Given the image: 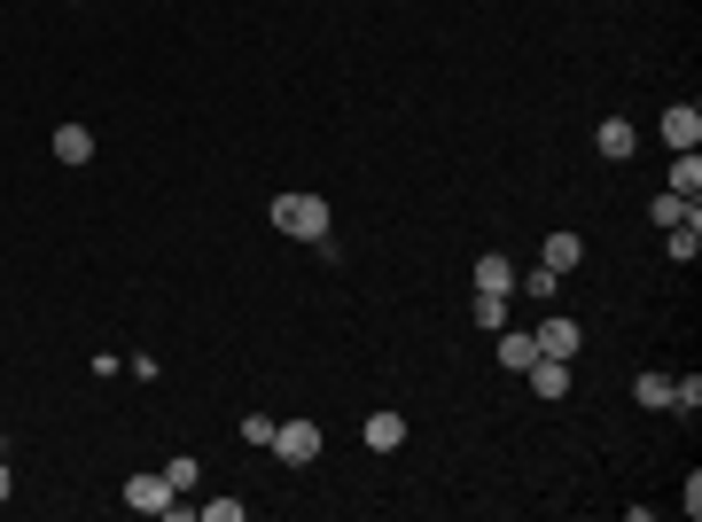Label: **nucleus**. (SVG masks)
<instances>
[{"instance_id": "12", "label": "nucleus", "mask_w": 702, "mask_h": 522, "mask_svg": "<svg viewBox=\"0 0 702 522\" xmlns=\"http://www.w3.org/2000/svg\"><path fill=\"white\" fill-rule=\"evenodd\" d=\"M663 188H671V196H687V203L702 196V156H694V148H679V156H671V171H663Z\"/></svg>"}, {"instance_id": "21", "label": "nucleus", "mask_w": 702, "mask_h": 522, "mask_svg": "<svg viewBox=\"0 0 702 522\" xmlns=\"http://www.w3.org/2000/svg\"><path fill=\"white\" fill-rule=\"evenodd\" d=\"M242 437L250 445H274V413H242Z\"/></svg>"}, {"instance_id": "17", "label": "nucleus", "mask_w": 702, "mask_h": 522, "mask_svg": "<svg viewBox=\"0 0 702 522\" xmlns=\"http://www.w3.org/2000/svg\"><path fill=\"white\" fill-rule=\"evenodd\" d=\"M687 211H694V203H687V196H671V188H663V196H656V203H648V219H656V226H679V219H687Z\"/></svg>"}, {"instance_id": "5", "label": "nucleus", "mask_w": 702, "mask_h": 522, "mask_svg": "<svg viewBox=\"0 0 702 522\" xmlns=\"http://www.w3.org/2000/svg\"><path fill=\"white\" fill-rule=\"evenodd\" d=\"M172 499H180V491L164 484V468H149V476L125 484V507H133V514H172Z\"/></svg>"}, {"instance_id": "3", "label": "nucleus", "mask_w": 702, "mask_h": 522, "mask_svg": "<svg viewBox=\"0 0 702 522\" xmlns=\"http://www.w3.org/2000/svg\"><path fill=\"white\" fill-rule=\"evenodd\" d=\"M531 343H539V359H578V352H585V327H578L570 312H547V320L531 327Z\"/></svg>"}, {"instance_id": "22", "label": "nucleus", "mask_w": 702, "mask_h": 522, "mask_svg": "<svg viewBox=\"0 0 702 522\" xmlns=\"http://www.w3.org/2000/svg\"><path fill=\"white\" fill-rule=\"evenodd\" d=\"M242 514H250L242 499H204V522H242Z\"/></svg>"}, {"instance_id": "16", "label": "nucleus", "mask_w": 702, "mask_h": 522, "mask_svg": "<svg viewBox=\"0 0 702 522\" xmlns=\"http://www.w3.org/2000/svg\"><path fill=\"white\" fill-rule=\"evenodd\" d=\"M196 476H204L196 453H172V460H164V484H172V491H196Z\"/></svg>"}, {"instance_id": "19", "label": "nucleus", "mask_w": 702, "mask_h": 522, "mask_svg": "<svg viewBox=\"0 0 702 522\" xmlns=\"http://www.w3.org/2000/svg\"><path fill=\"white\" fill-rule=\"evenodd\" d=\"M671 406L694 413V406H702V375H671Z\"/></svg>"}, {"instance_id": "20", "label": "nucleus", "mask_w": 702, "mask_h": 522, "mask_svg": "<svg viewBox=\"0 0 702 522\" xmlns=\"http://www.w3.org/2000/svg\"><path fill=\"white\" fill-rule=\"evenodd\" d=\"M515 289H523V297H539V304H547V297H555V274H547V266H531V274H515Z\"/></svg>"}, {"instance_id": "7", "label": "nucleus", "mask_w": 702, "mask_h": 522, "mask_svg": "<svg viewBox=\"0 0 702 522\" xmlns=\"http://www.w3.org/2000/svg\"><path fill=\"white\" fill-rule=\"evenodd\" d=\"M694 249H702V211H687L679 226H663V257H671V266H694Z\"/></svg>"}, {"instance_id": "9", "label": "nucleus", "mask_w": 702, "mask_h": 522, "mask_svg": "<svg viewBox=\"0 0 702 522\" xmlns=\"http://www.w3.org/2000/svg\"><path fill=\"white\" fill-rule=\"evenodd\" d=\"M360 437H368V453H398V445H406V413H391V406H383V413H368Z\"/></svg>"}, {"instance_id": "4", "label": "nucleus", "mask_w": 702, "mask_h": 522, "mask_svg": "<svg viewBox=\"0 0 702 522\" xmlns=\"http://www.w3.org/2000/svg\"><path fill=\"white\" fill-rule=\"evenodd\" d=\"M539 266H547L555 281H562V274H578V266H585V234H570V226H555V234L539 242Z\"/></svg>"}, {"instance_id": "2", "label": "nucleus", "mask_w": 702, "mask_h": 522, "mask_svg": "<svg viewBox=\"0 0 702 522\" xmlns=\"http://www.w3.org/2000/svg\"><path fill=\"white\" fill-rule=\"evenodd\" d=\"M282 468H312L320 460V421H274V445H266Z\"/></svg>"}, {"instance_id": "1", "label": "nucleus", "mask_w": 702, "mask_h": 522, "mask_svg": "<svg viewBox=\"0 0 702 522\" xmlns=\"http://www.w3.org/2000/svg\"><path fill=\"white\" fill-rule=\"evenodd\" d=\"M274 226H282L289 242H320V234H336V219H328V203H320V196H305V188H289V196H274Z\"/></svg>"}, {"instance_id": "6", "label": "nucleus", "mask_w": 702, "mask_h": 522, "mask_svg": "<svg viewBox=\"0 0 702 522\" xmlns=\"http://www.w3.org/2000/svg\"><path fill=\"white\" fill-rule=\"evenodd\" d=\"M663 141H671V156H679V148H702V110H694V102H671V110H663Z\"/></svg>"}, {"instance_id": "11", "label": "nucleus", "mask_w": 702, "mask_h": 522, "mask_svg": "<svg viewBox=\"0 0 702 522\" xmlns=\"http://www.w3.org/2000/svg\"><path fill=\"white\" fill-rule=\"evenodd\" d=\"M523 375H531V390H539L547 406H555V398H570V359H531Z\"/></svg>"}, {"instance_id": "13", "label": "nucleus", "mask_w": 702, "mask_h": 522, "mask_svg": "<svg viewBox=\"0 0 702 522\" xmlns=\"http://www.w3.org/2000/svg\"><path fill=\"white\" fill-rule=\"evenodd\" d=\"M55 164H95V133L86 125H55Z\"/></svg>"}, {"instance_id": "8", "label": "nucleus", "mask_w": 702, "mask_h": 522, "mask_svg": "<svg viewBox=\"0 0 702 522\" xmlns=\"http://www.w3.org/2000/svg\"><path fill=\"white\" fill-rule=\"evenodd\" d=\"M593 148H601L608 164H633V148H640V133H633L625 118H601V133H593Z\"/></svg>"}, {"instance_id": "15", "label": "nucleus", "mask_w": 702, "mask_h": 522, "mask_svg": "<svg viewBox=\"0 0 702 522\" xmlns=\"http://www.w3.org/2000/svg\"><path fill=\"white\" fill-rule=\"evenodd\" d=\"M633 398H640L648 413H663V406H671V375H640V382H633Z\"/></svg>"}, {"instance_id": "24", "label": "nucleus", "mask_w": 702, "mask_h": 522, "mask_svg": "<svg viewBox=\"0 0 702 522\" xmlns=\"http://www.w3.org/2000/svg\"><path fill=\"white\" fill-rule=\"evenodd\" d=\"M0 453H9V437H0Z\"/></svg>"}, {"instance_id": "18", "label": "nucleus", "mask_w": 702, "mask_h": 522, "mask_svg": "<svg viewBox=\"0 0 702 522\" xmlns=\"http://www.w3.org/2000/svg\"><path fill=\"white\" fill-rule=\"evenodd\" d=\"M469 320H476V327H492V335H500V327H507V297H476V304H469Z\"/></svg>"}, {"instance_id": "23", "label": "nucleus", "mask_w": 702, "mask_h": 522, "mask_svg": "<svg viewBox=\"0 0 702 522\" xmlns=\"http://www.w3.org/2000/svg\"><path fill=\"white\" fill-rule=\"evenodd\" d=\"M17 499V476H9V460H0V507H9Z\"/></svg>"}, {"instance_id": "10", "label": "nucleus", "mask_w": 702, "mask_h": 522, "mask_svg": "<svg viewBox=\"0 0 702 522\" xmlns=\"http://www.w3.org/2000/svg\"><path fill=\"white\" fill-rule=\"evenodd\" d=\"M476 297H515V266H507L500 249H484V257H476Z\"/></svg>"}, {"instance_id": "14", "label": "nucleus", "mask_w": 702, "mask_h": 522, "mask_svg": "<svg viewBox=\"0 0 702 522\" xmlns=\"http://www.w3.org/2000/svg\"><path fill=\"white\" fill-rule=\"evenodd\" d=\"M531 359H539V343H531V327H500V367H515V375H523V367H531Z\"/></svg>"}]
</instances>
